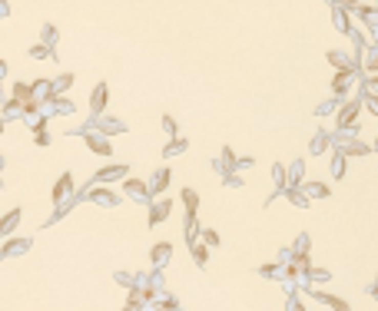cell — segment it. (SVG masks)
<instances>
[{
  "label": "cell",
  "mask_w": 378,
  "mask_h": 311,
  "mask_svg": "<svg viewBox=\"0 0 378 311\" xmlns=\"http://www.w3.org/2000/svg\"><path fill=\"white\" fill-rule=\"evenodd\" d=\"M348 169V156H342L339 149H332V179H342Z\"/></svg>",
  "instance_id": "cell-23"
},
{
  "label": "cell",
  "mask_w": 378,
  "mask_h": 311,
  "mask_svg": "<svg viewBox=\"0 0 378 311\" xmlns=\"http://www.w3.org/2000/svg\"><path fill=\"white\" fill-rule=\"evenodd\" d=\"M226 186H229V189H239V186H242V175H239V172L226 175Z\"/></svg>",
  "instance_id": "cell-39"
},
{
  "label": "cell",
  "mask_w": 378,
  "mask_h": 311,
  "mask_svg": "<svg viewBox=\"0 0 378 311\" xmlns=\"http://www.w3.org/2000/svg\"><path fill=\"white\" fill-rule=\"evenodd\" d=\"M170 179H173V172L170 169H156L153 172V179H150V189H153V195H159V192H166V186H170Z\"/></svg>",
  "instance_id": "cell-17"
},
{
  "label": "cell",
  "mask_w": 378,
  "mask_h": 311,
  "mask_svg": "<svg viewBox=\"0 0 378 311\" xmlns=\"http://www.w3.org/2000/svg\"><path fill=\"white\" fill-rule=\"evenodd\" d=\"M113 179H130V169L126 166H103L93 175V182H113Z\"/></svg>",
  "instance_id": "cell-10"
},
{
  "label": "cell",
  "mask_w": 378,
  "mask_h": 311,
  "mask_svg": "<svg viewBox=\"0 0 378 311\" xmlns=\"http://www.w3.org/2000/svg\"><path fill=\"white\" fill-rule=\"evenodd\" d=\"M90 126H93L96 132H103V136H120V132H126V123L116 119V116H96Z\"/></svg>",
  "instance_id": "cell-4"
},
{
  "label": "cell",
  "mask_w": 378,
  "mask_h": 311,
  "mask_svg": "<svg viewBox=\"0 0 378 311\" xmlns=\"http://www.w3.org/2000/svg\"><path fill=\"white\" fill-rule=\"evenodd\" d=\"M193 258H196V265H206V261H209V245H196Z\"/></svg>",
  "instance_id": "cell-33"
},
{
  "label": "cell",
  "mask_w": 378,
  "mask_h": 311,
  "mask_svg": "<svg viewBox=\"0 0 378 311\" xmlns=\"http://www.w3.org/2000/svg\"><path fill=\"white\" fill-rule=\"evenodd\" d=\"M73 132H83V143L90 146L96 156H113V146H110V136H103V132H96L93 126H87V129H73Z\"/></svg>",
  "instance_id": "cell-2"
},
{
  "label": "cell",
  "mask_w": 378,
  "mask_h": 311,
  "mask_svg": "<svg viewBox=\"0 0 378 311\" xmlns=\"http://www.w3.org/2000/svg\"><path fill=\"white\" fill-rule=\"evenodd\" d=\"M87 195H90V202H96V206H120V195L110 192V189H100V186L90 189Z\"/></svg>",
  "instance_id": "cell-13"
},
{
  "label": "cell",
  "mask_w": 378,
  "mask_h": 311,
  "mask_svg": "<svg viewBox=\"0 0 378 311\" xmlns=\"http://www.w3.org/2000/svg\"><path fill=\"white\" fill-rule=\"evenodd\" d=\"M70 192H73V172H63L60 179H57V186H53V202L60 206V202L67 199Z\"/></svg>",
  "instance_id": "cell-12"
},
{
  "label": "cell",
  "mask_w": 378,
  "mask_h": 311,
  "mask_svg": "<svg viewBox=\"0 0 378 311\" xmlns=\"http://www.w3.org/2000/svg\"><path fill=\"white\" fill-rule=\"evenodd\" d=\"M355 73H359V70H342V73H335V80H332V96H339V100H342V96L352 90Z\"/></svg>",
  "instance_id": "cell-6"
},
{
  "label": "cell",
  "mask_w": 378,
  "mask_h": 311,
  "mask_svg": "<svg viewBox=\"0 0 378 311\" xmlns=\"http://www.w3.org/2000/svg\"><path fill=\"white\" fill-rule=\"evenodd\" d=\"M170 209H173V202H170V199H159V202H153V206H150V225H159V222H166Z\"/></svg>",
  "instance_id": "cell-16"
},
{
  "label": "cell",
  "mask_w": 378,
  "mask_h": 311,
  "mask_svg": "<svg viewBox=\"0 0 378 311\" xmlns=\"http://www.w3.org/2000/svg\"><path fill=\"white\" fill-rule=\"evenodd\" d=\"M10 100H17V103H30V100H37V90H33V83H13L10 86Z\"/></svg>",
  "instance_id": "cell-11"
},
{
  "label": "cell",
  "mask_w": 378,
  "mask_h": 311,
  "mask_svg": "<svg viewBox=\"0 0 378 311\" xmlns=\"http://www.w3.org/2000/svg\"><path fill=\"white\" fill-rule=\"evenodd\" d=\"M57 40H60V30H57L53 24H44V27H40V43L57 47Z\"/></svg>",
  "instance_id": "cell-26"
},
{
  "label": "cell",
  "mask_w": 378,
  "mask_h": 311,
  "mask_svg": "<svg viewBox=\"0 0 378 311\" xmlns=\"http://www.w3.org/2000/svg\"><path fill=\"white\" fill-rule=\"evenodd\" d=\"M27 249H30V238H10V242L0 249V255L10 258V255H17V252H27Z\"/></svg>",
  "instance_id": "cell-20"
},
{
  "label": "cell",
  "mask_w": 378,
  "mask_h": 311,
  "mask_svg": "<svg viewBox=\"0 0 378 311\" xmlns=\"http://www.w3.org/2000/svg\"><path fill=\"white\" fill-rule=\"evenodd\" d=\"M272 182H276V189H289V166L276 162L272 166Z\"/></svg>",
  "instance_id": "cell-24"
},
{
  "label": "cell",
  "mask_w": 378,
  "mask_h": 311,
  "mask_svg": "<svg viewBox=\"0 0 378 311\" xmlns=\"http://www.w3.org/2000/svg\"><path fill=\"white\" fill-rule=\"evenodd\" d=\"M123 311H139V301H136V298H130V305H126Z\"/></svg>",
  "instance_id": "cell-45"
},
{
  "label": "cell",
  "mask_w": 378,
  "mask_h": 311,
  "mask_svg": "<svg viewBox=\"0 0 378 311\" xmlns=\"http://www.w3.org/2000/svg\"><path fill=\"white\" fill-rule=\"evenodd\" d=\"M289 186H305V162L296 159L289 166Z\"/></svg>",
  "instance_id": "cell-22"
},
{
  "label": "cell",
  "mask_w": 378,
  "mask_h": 311,
  "mask_svg": "<svg viewBox=\"0 0 378 311\" xmlns=\"http://www.w3.org/2000/svg\"><path fill=\"white\" fill-rule=\"evenodd\" d=\"M362 70H365V76H375V73H378V43L368 47L365 60H362Z\"/></svg>",
  "instance_id": "cell-19"
},
{
  "label": "cell",
  "mask_w": 378,
  "mask_h": 311,
  "mask_svg": "<svg viewBox=\"0 0 378 311\" xmlns=\"http://www.w3.org/2000/svg\"><path fill=\"white\" fill-rule=\"evenodd\" d=\"M196 232H202L199 222H196V215H186V238H189V242L196 238Z\"/></svg>",
  "instance_id": "cell-34"
},
{
  "label": "cell",
  "mask_w": 378,
  "mask_h": 311,
  "mask_svg": "<svg viewBox=\"0 0 378 311\" xmlns=\"http://www.w3.org/2000/svg\"><path fill=\"white\" fill-rule=\"evenodd\" d=\"M17 116H24V103L7 100V103H4V123H10V119H17Z\"/></svg>",
  "instance_id": "cell-30"
},
{
  "label": "cell",
  "mask_w": 378,
  "mask_h": 311,
  "mask_svg": "<svg viewBox=\"0 0 378 311\" xmlns=\"http://www.w3.org/2000/svg\"><path fill=\"white\" fill-rule=\"evenodd\" d=\"M189 149V139H183V136H176V139H170L166 143V149H163V156H179V152H186Z\"/></svg>",
  "instance_id": "cell-28"
},
{
  "label": "cell",
  "mask_w": 378,
  "mask_h": 311,
  "mask_svg": "<svg viewBox=\"0 0 378 311\" xmlns=\"http://www.w3.org/2000/svg\"><path fill=\"white\" fill-rule=\"evenodd\" d=\"M199 235H202V242H206L209 249H216V245H219V232H213V229H202Z\"/></svg>",
  "instance_id": "cell-35"
},
{
  "label": "cell",
  "mask_w": 378,
  "mask_h": 311,
  "mask_svg": "<svg viewBox=\"0 0 378 311\" xmlns=\"http://www.w3.org/2000/svg\"><path fill=\"white\" fill-rule=\"evenodd\" d=\"M335 4H339V7H345V10H359V7L365 4V0H335Z\"/></svg>",
  "instance_id": "cell-38"
},
{
  "label": "cell",
  "mask_w": 378,
  "mask_h": 311,
  "mask_svg": "<svg viewBox=\"0 0 378 311\" xmlns=\"http://www.w3.org/2000/svg\"><path fill=\"white\" fill-rule=\"evenodd\" d=\"M33 143H37L40 149H44V146H50V132H47V129H37V132H33Z\"/></svg>",
  "instance_id": "cell-37"
},
{
  "label": "cell",
  "mask_w": 378,
  "mask_h": 311,
  "mask_svg": "<svg viewBox=\"0 0 378 311\" xmlns=\"http://www.w3.org/2000/svg\"><path fill=\"white\" fill-rule=\"evenodd\" d=\"M335 149H339L342 156H372V152H375L372 146L359 143V139L348 136V132H339V136H335Z\"/></svg>",
  "instance_id": "cell-3"
},
{
  "label": "cell",
  "mask_w": 378,
  "mask_h": 311,
  "mask_svg": "<svg viewBox=\"0 0 378 311\" xmlns=\"http://www.w3.org/2000/svg\"><path fill=\"white\" fill-rule=\"evenodd\" d=\"M312 298H315V301H322V305H328L332 311H352V308H348V301L335 298V295H325V292H319V288H312Z\"/></svg>",
  "instance_id": "cell-15"
},
{
  "label": "cell",
  "mask_w": 378,
  "mask_h": 311,
  "mask_svg": "<svg viewBox=\"0 0 378 311\" xmlns=\"http://www.w3.org/2000/svg\"><path fill=\"white\" fill-rule=\"evenodd\" d=\"M70 113H76V106L67 100V96H57V100L50 103V116H70Z\"/></svg>",
  "instance_id": "cell-21"
},
{
  "label": "cell",
  "mask_w": 378,
  "mask_h": 311,
  "mask_svg": "<svg viewBox=\"0 0 378 311\" xmlns=\"http://www.w3.org/2000/svg\"><path fill=\"white\" fill-rule=\"evenodd\" d=\"M123 195H130V199H139V202H146V199L153 195V189H150V182L126 179V182H123Z\"/></svg>",
  "instance_id": "cell-7"
},
{
  "label": "cell",
  "mask_w": 378,
  "mask_h": 311,
  "mask_svg": "<svg viewBox=\"0 0 378 311\" xmlns=\"http://www.w3.org/2000/svg\"><path fill=\"white\" fill-rule=\"evenodd\" d=\"M17 222H20V209H10V212H7V218L0 222V235H10Z\"/></svg>",
  "instance_id": "cell-32"
},
{
  "label": "cell",
  "mask_w": 378,
  "mask_h": 311,
  "mask_svg": "<svg viewBox=\"0 0 378 311\" xmlns=\"http://www.w3.org/2000/svg\"><path fill=\"white\" fill-rule=\"evenodd\" d=\"M159 126H163V132H166L170 139H176V136H179V126H176V119H173L170 113H163V116H159Z\"/></svg>",
  "instance_id": "cell-31"
},
{
  "label": "cell",
  "mask_w": 378,
  "mask_h": 311,
  "mask_svg": "<svg viewBox=\"0 0 378 311\" xmlns=\"http://www.w3.org/2000/svg\"><path fill=\"white\" fill-rule=\"evenodd\" d=\"M372 149H375V152H378V136H375V143H372Z\"/></svg>",
  "instance_id": "cell-46"
},
{
  "label": "cell",
  "mask_w": 378,
  "mask_h": 311,
  "mask_svg": "<svg viewBox=\"0 0 378 311\" xmlns=\"http://www.w3.org/2000/svg\"><path fill=\"white\" fill-rule=\"evenodd\" d=\"M73 86V73H60L53 80V96H67V90Z\"/></svg>",
  "instance_id": "cell-27"
},
{
  "label": "cell",
  "mask_w": 378,
  "mask_h": 311,
  "mask_svg": "<svg viewBox=\"0 0 378 311\" xmlns=\"http://www.w3.org/2000/svg\"><path fill=\"white\" fill-rule=\"evenodd\" d=\"M276 272H279V265H262V268H259V275H269V278H272Z\"/></svg>",
  "instance_id": "cell-42"
},
{
  "label": "cell",
  "mask_w": 378,
  "mask_h": 311,
  "mask_svg": "<svg viewBox=\"0 0 378 311\" xmlns=\"http://www.w3.org/2000/svg\"><path fill=\"white\" fill-rule=\"evenodd\" d=\"M252 162H256V159H252V156H242V159H239V169H249Z\"/></svg>",
  "instance_id": "cell-44"
},
{
  "label": "cell",
  "mask_w": 378,
  "mask_h": 311,
  "mask_svg": "<svg viewBox=\"0 0 378 311\" xmlns=\"http://www.w3.org/2000/svg\"><path fill=\"white\" fill-rule=\"evenodd\" d=\"M285 311H305V308H302V301H296V298H292L289 305H285Z\"/></svg>",
  "instance_id": "cell-43"
},
{
  "label": "cell",
  "mask_w": 378,
  "mask_h": 311,
  "mask_svg": "<svg viewBox=\"0 0 378 311\" xmlns=\"http://www.w3.org/2000/svg\"><path fill=\"white\" fill-rule=\"evenodd\" d=\"M328 149H335V136H332V132H315V136L309 139V152L312 156H322Z\"/></svg>",
  "instance_id": "cell-8"
},
{
  "label": "cell",
  "mask_w": 378,
  "mask_h": 311,
  "mask_svg": "<svg viewBox=\"0 0 378 311\" xmlns=\"http://www.w3.org/2000/svg\"><path fill=\"white\" fill-rule=\"evenodd\" d=\"M332 20H335V30H339V33H345V37L355 30V27H352V13H348L345 7H339V4L332 7Z\"/></svg>",
  "instance_id": "cell-9"
},
{
  "label": "cell",
  "mask_w": 378,
  "mask_h": 311,
  "mask_svg": "<svg viewBox=\"0 0 378 311\" xmlns=\"http://www.w3.org/2000/svg\"><path fill=\"white\" fill-rule=\"evenodd\" d=\"M170 255H173V245H170V242L153 245V252H150V258H153V265H156V268H163L166 261H170Z\"/></svg>",
  "instance_id": "cell-18"
},
{
  "label": "cell",
  "mask_w": 378,
  "mask_h": 311,
  "mask_svg": "<svg viewBox=\"0 0 378 311\" xmlns=\"http://www.w3.org/2000/svg\"><path fill=\"white\" fill-rule=\"evenodd\" d=\"M107 103H110V86L107 83H96L93 93H90V113H93V116H103V113H107Z\"/></svg>",
  "instance_id": "cell-5"
},
{
  "label": "cell",
  "mask_w": 378,
  "mask_h": 311,
  "mask_svg": "<svg viewBox=\"0 0 378 311\" xmlns=\"http://www.w3.org/2000/svg\"><path fill=\"white\" fill-rule=\"evenodd\" d=\"M362 100H365V109H368V113H375V116H378V93H365Z\"/></svg>",
  "instance_id": "cell-36"
},
{
  "label": "cell",
  "mask_w": 378,
  "mask_h": 311,
  "mask_svg": "<svg viewBox=\"0 0 378 311\" xmlns=\"http://www.w3.org/2000/svg\"><path fill=\"white\" fill-rule=\"evenodd\" d=\"M325 60L332 63V66L339 70V73H342V70H359V66H355V60H352V53H339V50H328V53H325Z\"/></svg>",
  "instance_id": "cell-14"
},
{
  "label": "cell",
  "mask_w": 378,
  "mask_h": 311,
  "mask_svg": "<svg viewBox=\"0 0 378 311\" xmlns=\"http://www.w3.org/2000/svg\"><path fill=\"white\" fill-rule=\"evenodd\" d=\"M309 275H312V278H315V281H328V272H325V268H312V272H309Z\"/></svg>",
  "instance_id": "cell-40"
},
{
  "label": "cell",
  "mask_w": 378,
  "mask_h": 311,
  "mask_svg": "<svg viewBox=\"0 0 378 311\" xmlns=\"http://www.w3.org/2000/svg\"><path fill=\"white\" fill-rule=\"evenodd\" d=\"M365 109V100H345L342 103V109L335 113V126L339 129H348V126L359 123V113Z\"/></svg>",
  "instance_id": "cell-1"
},
{
  "label": "cell",
  "mask_w": 378,
  "mask_h": 311,
  "mask_svg": "<svg viewBox=\"0 0 378 311\" xmlns=\"http://www.w3.org/2000/svg\"><path fill=\"white\" fill-rule=\"evenodd\" d=\"M305 195H309V199H325V195H328V186H325V182H305Z\"/></svg>",
  "instance_id": "cell-29"
},
{
  "label": "cell",
  "mask_w": 378,
  "mask_h": 311,
  "mask_svg": "<svg viewBox=\"0 0 378 311\" xmlns=\"http://www.w3.org/2000/svg\"><path fill=\"white\" fill-rule=\"evenodd\" d=\"M375 285H378V281H375Z\"/></svg>",
  "instance_id": "cell-47"
},
{
  "label": "cell",
  "mask_w": 378,
  "mask_h": 311,
  "mask_svg": "<svg viewBox=\"0 0 378 311\" xmlns=\"http://www.w3.org/2000/svg\"><path fill=\"white\" fill-rule=\"evenodd\" d=\"M183 206H186V215H196V212H199V192H196V189H183Z\"/></svg>",
  "instance_id": "cell-25"
},
{
  "label": "cell",
  "mask_w": 378,
  "mask_h": 311,
  "mask_svg": "<svg viewBox=\"0 0 378 311\" xmlns=\"http://www.w3.org/2000/svg\"><path fill=\"white\" fill-rule=\"evenodd\" d=\"M365 86H368V93H378V73H375V76H368Z\"/></svg>",
  "instance_id": "cell-41"
}]
</instances>
